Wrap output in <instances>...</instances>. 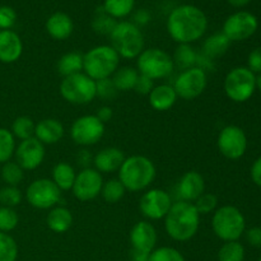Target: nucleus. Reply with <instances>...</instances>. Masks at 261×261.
Segmentation results:
<instances>
[{"mask_svg": "<svg viewBox=\"0 0 261 261\" xmlns=\"http://www.w3.org/2000/svg\"><path fill=\"white\" fill-rule=\"evenodd\" d=\"M178 97L176 94L175 88L171 84H160V86L153 87L150 93L148 94L150 107L160 112H165L172 109Z\"/></svg>", "mask_w": 261, "mask_h": 261, "instance_id": "b1692460", "label": "nucleus"}, {"mask_svg": "<svg viewBox=\"0 0 261 261\" xmlns=\"http://www.w3.org/2000/svg\"><path fill=\"white\" fill-rule=\"evenodd\" d=\"M208 84V74L199 66H193L182 70L173 83L178 98L185 101L198 98L205 91Z\"/></svg>", "mask_w": 261, "mask_h": 261, "instance_id": "9b49d317", "label": "nucleus"}, {"mask_svg": "<svg viewBox=\"0 0 261 261\" xmlns=\"http://www.w3.org/2000/svg\"><path fill=\"white\" fill-rule=\"evenodd\" d=\"M150 254H145V252L137 251V250H133L130 251V260L132 261H148Z\"/></svg>", "mask_w": 261, "mask_h": 261, "instance_id": "603ef678", "label": "nucleus"}, {"mask_svg": "<svg viewBox=\"0 0 261 261\" xmlns=\"http://www.w3.org/2000/svg\"><path fill=\"white\" fill-rule=\"evenodd\" d=\"M94 115H96L103 124H106V122L111 121L112 116H114V111H112V109L110 106H102L97 110V112Z\"/></svg>", "mask_w": 261, "mask_h": 261, "instance_id": "3c124183", "label": "nucleus"}, {"mask_svg": "<svg viewBox=\"0 0 261 261\" xmlns=\"http://www.w3.org/2000/svg\"><path fill=\"white\" fill-rule=\"evenodd\" d=\"M79 162H81V165L84 166V168H88V165L91 163V154L87 150H82L78 155V163Z\"/></svg>", "mask_w": 261, "mask_h": 261, "instance_id": "864d4df0", "label": "nucleus"}, {"mask_svg": "<svg viewBox=\"0 0 261 261\" xmlns=\"http://www.w3.org/2000/svg\"><path fill=\"white\" fill-rule=\"evenodd\" d=\"M45 145L38 142L35 137L20 140L15 148V162L24 171H33L42 165L45 160Z\"/></svg>", "mask_w": 261, "mask_h": 261, "instance_id": "f3484780", "label": "nucleus"}, {"mask_svg": "<svg viewBox=\"0 0 261 261\" xmlns=\"http://www.w3.org/2000/svg\"><path fill=\"white\" fill-rule=\"evenodd\" d=\"M193 204L200 216H206V214L216 212L217 206H218V198L212 193H204Z\"/></svg>", "mask_w": 261, "mask_h": 261, "instance_id": "79ce46f5", "label": "nucleus"}, {"mask_svg": "<svg viewBox=\"0 0 261 261\" xmlns=\"http://www.w3.org/2000/svg\"><path fill=\"white\" fill-rule=\"evenodd\" d=\"M172 199L167 191L162 189H149L139 200V211L149 221L165 219L172 206Z\"/></svg>", "mask_w": 261, "mask_h": 261, "instance_id": "2eb2a0df", "label": "nucleus"}, {"mask_svg": "<svg viewBox=\"0 0 261 261\" xmlns=\"http://www.w3.org/2000/svg\"><path fill=\"white\" fill-rule=\"evenodd\" d=\"M245 247L239 241L224 242L218 251V261H244Z\"/></svg>", "mask_w": 261, "mask_h": 261, "instance_id": "f704fd0d", "label": "nucleus"}, {"mask_svg": "<svg viewBox=\"0 0 261 261\" xmlns=\"http://www.w3.org/2000/svg\"><path fill=\"white\" fill-rule=\"evenodd\" d=\"M129 240L133 250L150 254L157 245V231L149 221H140L133 226Z\"/></svg>", "mask_w": 261, "mask_h": 261, "instance_id": "a211bd4d", "label": "nucleus"}, {"mask_svg": "<svg viewBox=\"0 0 261 261\" xmlns=\"http://www.w3.org/2000/svg\"><path fill=\"white\" fill-rule=\"evenodd\" d=\"M117 20L114 19L112 17H110L109 14L103 12V9L101 8V12L97 13L96 17L93 18V22H92V28L96 33L103 36H110V33L112 32V30L116 25Z\"/></svg>", "mask_w": 261, "mask_h": 261, "instance_id": "4c0bfd02", "label": "nucleus"}, {"mask_svg": "<svg viewBox=\"0 0 261 261\" xmlns=\"http://www.w3.org/2000/svg\"><path fill=\"white\" fill-rule=\"evenodd\" d=\"M200 217L193 203L182 200L176 201L165 217L166 233L173 241H190L198 233Z\"/></svg>", "mask_w": 261, "mask_h": 261, "instance_id": "f03ea898", "label": "nucleus"}, {"mask_svg": "<svg viewBox=\"0 0 261 261\" xmlns=\"http://www.w3.org/2000/svg\"><path fill=\"white\" fill-rule=\"evenodd\" d=\"M259 261H261V257H260V259H259Z\"/></svg>", "mask_w": 261, "mask_h": 261, "instance_id": "4d7b16f0", "label": "nucleus"}, {"mask_svg": "<svg viewBox=\"0 0 261 261\" xmlns=\"http://www.w3.org/2000/svg\"><path fill=\"white\" fill-rule=\"evenodd\" d=\"M2 178L8 186H18L24 178V170L17 162L4 163L2 167Z\"/></svg>", "mask_w": 261, "mask_h": 261, "instance_id": "c9c22d12", "label": "nucleus"}, {"mask_svg": "<svg viewBox=\"0 0 261 261\" xmlns=\"http://www.w3.org/2000/svg\"><path fill=\"white\" fill-rule=\"evenodd\" d=\"M96 89L97 97L102 99H112L117 94V89L111 78H106L96 82Z\"/></svg>", "mask_w": 261, "mask_h": 261, "instance_id": "37998d69", "label": "nucleus"}, {"mask_svg": "<svg viewBox=\"0 0 261 261\" xmlns=\"http://www.w3.org/2000/svg\"><path fill=\"white\" fill-rule=\"evenodd\" d=\"M106 126L96 115H83L70 127L71 140L81 147H91L103 138Z\"/></svg>", "mask_w": 261, "mask_h": 261, "instance_id": "9d476101", "label": "nucleus"}, {"mask_svg": "<svg viewBox=\"0 0 261 261\" xmlns=\"http://www.w3.org/2000/svg\"><path fill=\"white\" fill-rule=\"evenodd\" d=\"M61 97L71 105H88L97 97L96 81L89 78L83 71L65 76L59 87Z\"/></svg>", "mask_w": 261, "mask_h": 261, "instance_id": "6e6552de", "label": "nucleus"}, {"mask_svg": "<svg viewBox=\"0 0 261 261\" xmlns=\"http://www.w3.org/2000/svg\"><path fill=\"white\" fill-rule=\"evenodd\" d=\"M126 194V189L124 188L119 178H111V180L103 182L101 190V196L107 204H116L121 200Z\"/></svg>", "mask_w": 261, "mask_h": 261, "instance_id": "2f4dec72", "label": "nucleus"}, {"mask_svg": "<svg viewBox=\"0 0 261 261\" xmlns=\"http://www.w3.org/2000/svg\"><path fill=\"white\" fill-rule=\"evenodd\" d=\"M15 138L12 132L5 127H0V165L9 162L15 153Z\"/></svg>", "mask_w": 261, "mask_h": 261, "instance_id": "72a5a7b5", "label": "nucleus"}, {"mask_svg": "<svg viewBox=\"0 0 261 261\" xmlns=\"http://www.w3.org/2000/svg\"><path fill=\"white\" fill-rule=\"evenodd\" d=\"M58 71L64 78L82 73L83 71V54H79L76 51L64 54L58 61Z\"/></svg>", "mask_w": 261, "mask_h": 261, "instance_id": "c85d7f7f", "label": "nucleus"}, {"mask_svg": "<svg viewBox=\"0 0 261 261\" xmlns=\"http://www.w3.org/2000/svg\"><path fill=\"white\" fill-rule=\"evenodd\" d=\"M23 54V42L17 32L12 30L0 31V63L13 64Z\"/></svg>", "mask_w": 261, "mask_h": 261, "instance_id": "aec40b11", "label": "nucleus"}, {"mask_svg": "<svg viewBox=\"0 0 261 261\" xmlns=\"http://www.w3.org/2000/svg\"><path fill=\"white\" fill-rule=\"evenodd\" d=\"M259 27V20L252 13L240 10L229 15L223 23L222 32L231 42H241L252 37Z\"/></svg>", "mask_w": 261, "mask_h": 261, "instance_id": "ddd939ff", "label": "nucleus"}, {"mask_svg": "<svg viewBox=\"0 0 261 261\" xmlns=\"http://www.w3.org/2000/svg\"><path fill=\"white\" fill-rule=\"evenodd\" d=\"M19 223V216L14 208L0 206V232L9 233L14 231Z\"/></svg>", "mask_w": 261, "mask_h": 261, "instance_id": "58836bf2", "label": "nucleus"}, {"mask_svg": "<svg viewBox=\"0 0 261 261\" xmlns=\"http://www.w3.org/2000/svg\"><path fill=\"white\" fill-rule=\"evenodd\" d=\"M173 69L175 64L172 56L162 48H144L137 58L138 73L152 79L153 82L170 76Z\"/></svg>", "mask_w": 261, "mask_h": 261, "instance_id": "0eeeda50", "label": "nucleus"}, {"mask_svg": "<svg viewBox=\"0 0 261 261\" xmlns=\"http://www.w3.org/2000/svg\"><path fill=\"white\" fill-rule=\"evenodd\" d=\"M172 59L175 66H178L182 70H186V69L193 68V66L196 65L198 53L191 45H178L176 47Z\"/></svg>", "mask_w": 261, "mask_h": 261, "instance_id": "7c9ffc66", "label": "nucleus"}, {"mask_svg": "<svg viewBox=\"0 0 261 261\" xmlns=\"http://www.w3.org/2000/svg\"><path fill=\"white\" fill-rule=\"evenodd\" d=\"M65 134L64 125L56 119H43L36 124L35 138L43 145H53L60 142Z\"/></svg>", "mask_w": 261, "mask_h": 261, "instance_id": "5701e85b", "label": "nucleus"}, {"mask_svg": "<svg viewBox=\"0 0 261 261\" xmlns=\"http://www.w3.org/2000/svg\"><path fill=\"white\" fill-rule=\"evenodd\" d=\"M166 28L178 45H191L200 40L208 30V18L199 7L182 4L171 10Z\"/></svg>", "mask_w": 261, "mask_h": 261, "instance_id": "f257e3e1", "label": "nucleus"}, {"mask_svg": "<svg viewBox=\"0 0 261 261\" xmlns=\"http://www.w3.org/2000/svg\"><path fill=\"white\" fill-rule=\"evenodd\" d=\"M217 147L221 154L227 160H240L246 153L247 137L240 126L228 125L219 132Z\"/></svg>", "mask_w": 261, "mask_h": 261, "instance_id": "4468645a", "label": "nucleus"}, {"mask_svg": "<svg viewBox=\"0 0 261 261\" xmlns=\"http://www.w3.org/2000/svg\"><path fill=\"white\" fill-rule=\"evenodd\" d=\"M18 245L9 233L0 232V261H17Z\"/></svg>", "mask_w": 261, "mask_h": 261, "instance_id": "e433bc0d", "label": "nucleus"}, {"mask_svg": "<svg viewBox=\"0 0 261 261\" xmlns=\"http://www.w3.org/2000/svg\"><path fill=\"white\" fill-rule=\"evenodd\" d=\"M120 56L111 45H99L83 54V73L98 82L111 78L120 68Z\"/></svg>", "mask_w": 261, "mask_h": 261, "instance_id": "20e7f679", "label": "nucleus"}, {"mask_svg": "<svg viewBox=\"0 0 261 261\" xmlns=\"http://www.w3.org/2000/svg\"><path fill=\"white\" fill-rule=\"evenodd\" d=\"M110 41L120 58L127 60L137 59L144 50V36L142 30L129 20L116 23L110 33Z\"/></svg>", "mask_w": 261, "mask_h": 261, "instance_id": "39448f33", "label": "nucleus"}, {"mask_svg": "<svg viewBox=\"0 0 261 261\" xmlns=\"http://www.w3.org/2000/svg\"><path fill=\"white\" fill-rule=\"evenodd\" d=\"M103 182L102 173H99L96 168H83L81 172L76 173L71 193L75 199L81 201L93 200L101 195Z\"/></svg>", "mask_w": 261, "mask_h": 261, "instance_id": "dca6fc26", "label": "nucleus"}, {"mask_svg": "<svg viewBox=\"0 0 261 261\" xmlns=\"http://www.w3.org/2000/svg\"><path fill=\"white\" fill-rule=\"evenodd\" d=\"M135 0H105L102 9L114 19H122L134 10Z\"/></svg>", "mask_w": 261, "mask_h": 261, "instance_id": "c756f323", "label": "nucleus"}, {"mask_svg": "<svg viewBox=\"0 0 261 261\" xmlns=\"http://www.w3.org/2000/svg\"><path fill=\"white\" fill-rule=\"evenodd\" d=\"M231 43V41L227 38V36L223 32H216L205 38L203 43V48H201L203 50L201 54L214 61L228 51Z\"/></svg>", "mask_w": 261, "mask_h": 261, "instance_id": "a878e982", "label": "nucleus"}, {"mask_svg": "<svg viewBox=\"0 0 261 261\" xmlns=\"http://www.w3.org/2000/svg\"><path fill=\"white\" fill-rule=\"evenodd\" d=\"M227 2H228V4H231L232 7L234 8H244L246 7L247 4H250L251 0H227Z\"/></svg>", "mask_w": 261, "mask_h": 261, "instance_id": "5fc2aeb1", "label": "nucleus"}, {"mask_svg": "<svg viewBox=\"0 0 261 261\" xmlns=\"http://www.w3.org/2000/svg\"><path fill=\"white\" fill-rule=\"evenodd\" d=\"M157 176V168L150 158L134 154L125 158L119 170V180L126 191L138 193L149 188Z\"/></svg>", "mask_w": 261, "mask_h": 261, "instance_id": "7ed1b4c3", "label": "nucleus"}, {"mask_svg": "<svg viewBox=\"0 0 261 261\" xmlns=\"http://www.w3.org/2000/svg\"><path fill=\"white\" fill-rule=\"evenodd\" d=\"M205 193V181L198 171H188L181 176L177 184V194L180 200L194 203Z\"/></svg>", "mask_w": 261, "mask_h": 261, "instance_id": "6ab92c4d", "label": "nucleus"}, {"mask_svg": "<svg viewBox=\"0 0 261 261\" xmlns=\"http://www.w3.org/2000/svg\"><path fill=\"white\" fill-rule=\"evenodd\" d=\"M138 78H139V73L137 69L132 66H121L111 76L117 92L134 91Z\"/></svg>", "mask_w": 261, "mask_h": 261, "instance_id": "cd10ccee", "label": "nucleus"}, {"mask_svg": "<svg viewBox=\"0 0 261 261\" xmlns=\"http://www.w3.org/2000/svg\"><path fill=\"white\" fill-rule=\"evenodd\" d=\"M125 158L126 157L121 149L116 147H107L94 155L93 165L99 173H112L120 170Z\"/></svg>", "mask_w": 261, "mask_h": 261, "instance_id": "412c9836", "label": "nucleus"}, {"mask_svg": "<svg viewBox=\"0 0 261 261\" xmlns=\"http://www.w3.org/2000/svg\"><path fill=\"white\" fill-rule=\"evenodd\" d=\"M212 229L223 242L239 241L246 231V219L239 208L223 205L216 209L212 218Z\"/></svg>", "mask_w": 261, "mask_h": 261, "instance_id": "423d86ee", "label": "nucleus"}, {"mask_svg": "<svg viewBox=\"0 0 261 261\" xmlns=\"http://www.w3.org/2000/svg\"><path fill=\"white\" fill-rule=\"evenodd\" d=\"M46 223L54 233H65L73 226V214L65 206H54L46 217Z\"/></svg>", "mask_w": 261, "mask_h": 261, "instance_id": "393cba45", "label": "nucleus"}, {"mask_svg": "<svg viewBox=\"0 0 261 261\" xmlns=\"http://www.w3.org/2000/svg\"><path fill=\"white\" fill-rule=\"evenodd\" d=\"M61 191L50 178L32 181L25 190V199L31 206L40 211H47L60 201Z\"/></svg>", "mask_w": 261, "mask_h": 261, "instance_id": "f8f14e48", "label": "nucleus"}, {"mask_svg": "<svg viewBox=\"0 0 261 261\" xmlns=\"http://www.w3.org/2000/svg\"><path fill=\"white\" fill-rule=\"evenodd\" d=\"M223 88L231 101L237 103L246 102L256 91V75L247 66H237L228 71Z\"/></svg>", "mask_w": 261, "mask_h": 261, "instance_id": "1a4fd4ad", "label": "nucleus"}, {"mask_svg": "<svg viewBox=\"0 0 261 261\" xmlns=\"http://www.w3.org/2000/svg\"><path fill=\"white\" fill-rule=\"evenodd\" d=\"M247 68L256 75L261 74V46L255 47L247 58Z\"/></svg>", "mask_w": 261, "mask_h": 261, "instance_id": "a18cd8bd", "label": "nucleus"}, {"mask_svg": "<svg viewBox=\"0 0 261 261\" xmlns=\"http://www.w3.org/2000/svg\"><path fill=\"white\" fill-rule=\"evenodd\" d=\"M22 191L18 189V186H4L0 189V204L2 206L8 208H14L22 203Z\"/></svg>", "mask_w": 261, "mask_h": 261, "instance_id": "ea45409f", "label": "nucleus"}, {"mask_svg": "<svg viewBox=\"0 0 261 261\" xmlns=\"http://www.w3.org/2000/svg\"><path fill=\"white\" fill-rule=\"evenodd\" d=\"M46 32L56 41L68 40L74 31V22L70 15L64 12H55L46 20Z\"/></svg>", "mask_w": 261, "mask_h": 261, "instance_id": "4be33fe9", "label": "nucleus"}, {"mask_svg": "<svg viewBox=\"0 0 261 261\" xmlns=\"http://www.w3.org/2000/svg\"><path fill=\"white\" fill-rule=\"evenodd\" d=\"M150 13L147 9H139L135 12L134 14V24H137L138 27H142V25H147L150 22Z\"/></svg>", "mask_w": 261, "mask_h": 261, "instance_id": "8fccbe9b", "label": "nucleus"}, {"mask_svg": "<svg viewBox=\"0 0 261 261\" xmlns=\"http://www.w3.org/2000/svg\"><path fill=\"white\" fill-rule=\"evenodd\" d=\"M148 261H185V257L175 247L162 246L150 252Z\"/></svg>", "mask_w": 261, "mask_h": 261, "instance_id": "a19ab883", "label": "nucleus"}, {"mask_svg": "<svg viewBox=\"0 0 261 261\" xmlns=\"http://www.w3.org/2000/svg\"><path fill=\"white\" fill-rule=\"evenodd\" d=\"M76 172L71 165L66 162H59L54 166L51 172V180L60 191L71 190L75 181Z\"/></svg>", "mask_w": 261, "mask_h": 261, "instance_id": "bb28decb", "label": "nucleus"}, {"mask_svg": "<svg viewBox=\"0 0 261 261\" xmlns=\"http://www.w3.org/2000/svg\"><path fill=\"white\" fill-rule=\"evenodd\" d=\"M246 241L249 242L250 246L261 247V227H252V228L245 231Z\"/></svg>", "mask_w": 261, "mask_h": 261, "instance_id": "de8ad7c7", "label": "nucleus"}, {"mask_svg": "<svg viewBox=\"0 0 261 261\" xmlns=\"http://www.w3.org/2000/svg\"><path fill=\"white\" fill-rule=\"evenodd\" d=\"M250 175H251L252 182L261 188V157L256 158L254 161V163L251 166V170H250Z\"/></svg>", "mask_w": 261, "mask_h": 261, "instance_id": "09e8293b", "label": "nucleus"}, {"mask_svg": "<svg viewBox=\"0 0 261 261\" xmlns=\"http://www.w3.org/2000/svg\"><path fill=\"white\" fill-rule=\"evenodd\" d=\"M153 87H154V84H153L152 79L139 74V78H138L137 84H135L134 91L138 94H142V96H148L150 93V91L153 89Z\"/></svg>", "mask_w": 261, "mask_h": 261, "instance_id": "49530a36", "label": "nucleus"}, {"mask_svg": "<svg viewBox=\"0 0 261 261\" xmlns=\"http://www.w3.org/2000/svg\"><path fill=\"white\" fill-rule=\"evenodd\" d=\"M35 127L36 122L33 121L31 117L19 116L13 121L10 132H12L13 137H14L15 139L25 140L35 137Z\"/></svg>", "mask_w": 261, "mask_h": 261, "instance_id": "473e14b6", "label": "nucleus"}, {"mask_svg": "<svg viewBox=\"0 0 261 261\" xmlns=\"http://www.w3.org/2000/svg\"><path fill=\"white\" fill-rule=\"evenodd\" d=\"M256 88L261 92V74L256 75Z\"/></svg>", "mask_w": 261, "mask_h": 261, "instance_id": "6e6d98bb", "label": "nucleus"}, {"mask_svg": "<svg viewBox=\"0 0 261 261\" xmlns=\"http://www.w3.org/2000/svg\"><path fill=\"white\" fill-rule=\"evenodd\" d=\"M17 22V12L12 7H0V31L12 30Z\"/></svg>", "mask_w": 261, "mask_h": 261, "instance_id": "c03bdc74", "label": "nucleus"}]
</instances>
